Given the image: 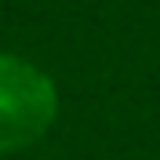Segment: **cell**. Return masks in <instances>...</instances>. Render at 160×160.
Instances as JSON below:
<instances>
[{"label":"cell","instance_id":"1","mask_svg":"<svg viewBox=\"0 0 160 160\" xmlns=\"http://www.w3.org/2000/svg\"><path fill=\"white\" fill-rule=\"evenodd\" d=\"M58 113V95L37 66L0 55V149L37 142Z\"/></svg>","mask_w":160,"mask_h":160}]
</instances>
